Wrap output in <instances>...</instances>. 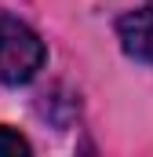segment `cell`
Here are the masks:
<instances>
[{"instance_id":"1","label":"cell","mask_w":153,"mask_h":157,"mask_svg":"<svg viewBox=\"0 0 153 157\" xmlns=\"http://www.w3.org/2000/svg\"><path fill=\"white\" fill-rule=\"evenodd\" d=\"M44 59H47L44 40L26 22L0 15V80L4 84H26L37 77Z\"/></svg>"},{"instance_id":"2","label":"cell","mask_w":153,"mask_h":157,"mask_svg":"<svg viewBox=\"0 0 153 157\" xmlns=\"http://www.w3.org/2000/svg\"><path fill=\"white\" fill-rule=\"evenodd\" d=\"M117 33H120V48H124L131 59L153 62V0L146 7L124 15V18L117 22Z\"/></svg>"},{"instance_id":"3","label":"cell","mask_w":153,"mask_h":157,"mask_svg":"<svg viewBox=\"0 0 153 157\" xmlns=\"http://www.w3.org/2000/svg\"><path fill=\"white\" fill-rule=\"evenodd\" d=\"M29 154H33V146H29L18 132L0 128V157H29Z\"/></svg>"}]
</instances>
